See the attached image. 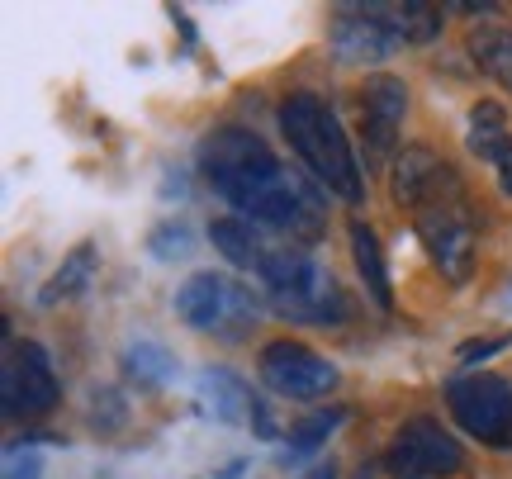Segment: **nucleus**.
<instances>
[{"label": "nucleus", "instance_id": "obj_3", "mask_svg": "<svg viewBox=\"0 0 512 479\" xmlns=\"http://www.w3.org/2000/svg\"><path fill=\"white\" fill-rule=\"evenodd\" d=\"M256 276H261V285H266V304H271L280 318H290V323L342 328V323L351 318L347 290H342L337 276L313 257L309 247H299V242L271 247Z\"/></svg>", "mask_w": 512, "mask_h": 479}, {"label": "nucleus", "instance_id": "obj_15", "mask_svg": "<svg viewBox=\"0 0 512 479\" xmlns=\"http://www.w3.org/2000/svg\"><path fill=\"white\" fill-rule=\"evenodd\" d=\"M95 271H100V252H95V242H76L67 261L53 271V280L38 290V304L43 309H57V304H67V299H81L91 290Z\"/></svg>", "mask_w": 512, "mask_h": 479}, {"label": "nucleus", "instance_id": "obj_10", "mask_svg": "<svg viewBox=\"0 0 512 479\" xmlns=\"http://www.w3.org/2000/svg\"><path fill=\"white\" fill-rule=\"evenodd\" d=\"M403 119H408V81L394 72H375L361 81V143H366L370 166H394L403 138Z\"/></svg>", "mask_w": 512, "mask_h": 479}, {"label": "nucleus", "instance_id": "obj_4", "mask_svg": "<svg viewBox=\"0 0 512 479\" xmlns=\"http://www.w3.org/2000/svg\"><path fill=\"white\" fill-rule=\"evenodd\" d=\"M176 318L185 328L209 332L219 342H247L261 323V295L238 276L223 271H195L176 290Z\"/></svg>", "mask_w": 512, "mask_h": 479}, {"label": "nucleus", "instance_id": "obj_5", "mask_svg": "<svg viewBox=\"0 0 512 479\" xmlns=\"http://www.w3.org/2000/svg\"><path fill=\"white\" fill-rule=\"evenodd\" d=\"M460 437L484 451H512V380L498 370H465L441 389Z\"/></svg>", "mask_w": 512, "mask_h": 479}, {"label": "nucleus", "instance_id": "obj_26", "mask_svg": "<svg viewBox=\"0 0 512 479\" xmlns=\"http://www.w3.org/2000/svg\"><path fill=\"white\" fill-rule=\"evenodd\" d=\"M508 304H512V290H508Z\"/></svg>", "mask_w": 512, "mask_h": 479}, {"label": "nucleus", "instance_id": "obj_19", "mask_svg": "<svg viewBox=\"0 0 512 479\" xmlns=\"http://www.w3.org/2000/svg\"><path fill=\"white\" fill-rule=\"evenodd\" d=\"M389 29L399 34V43H432L441 34V10L437 5H422V0H403V5H384Z\"/></svg>", "mask_w": 512, "mask_h": 479}, {"label": "nucleus", "instance_id": "obj_17", "mask_svg": "<svg viewBox=\"0 0 512 479\" xmlns=\"http://www.w3.org/2000/svg\"><path fill=\"white\" fill-rule=\"evenodd\" d=\"M119 366H124V375L138 389H166L171 380H176V375H181L176 356H171L162 342H152V337L124 342V351H119Z\"/></svg>", "mask_w": 512, "mask_h": 479}, {"label": "nucleus", "instance_id": "obj_22", "mask_svg": "<svg viewBox=\"0 0 512 479\" xmlns=\"http://www.w3.org/2000/svg\"><path fill=\"white\" fill-rule=\"evenodd\" d=\"M5 479H43V456L34 446H5Z\"/></svg>", "mask_w": 512, "mask_h": 479}, {"label": "nucleus", "instance_id": "obj_24", "mask_svg": "<svg viewBox=\"0 0 512 479\" xmlns=\"http://www.w3.org/2000/svg\"><path fill=\"white\" fill-rule=\"evenodd\" d=\"M494 176H498V195H503V200H512V148L503 152V157H498Z\"/></svg>", "mask_w": 512, "mask_h": 479}, {"label": "nucleus", "instance_id": "obj_21", "mask_svg": "<svg viewBox=\"0 0 512 479\" xmlns=\"http://www.w3.org/2000/svg\"><path fill=\"white\" fill-rule=\"evenodd\" d=\"M147 247H152V257L157 261L190 257V228L171 219V223H162V228H152V233H147Z\"/></svg>", "mask_w": 512, "mask_h": 479}, {"label": "nucleus", "instance_id": "obj_25", "mask_svg": "<svg viewBox=\"0 0 512 479\" xmlns=\"http://www.w3.org/2000/svg\"><path fill=\"white\" fill-rule=\"evenodd\" d=\"M299 479H337V465H313V470H304V475H299Z\"/></svg>", "mask_w": 512, "mask_h": 479}, {"label": "nucleus", "instance_id": "obj_14", "mask_svg": "<svg viewBox=\"0 0 512 479\" xmlns=\"http://www.w3.org/2000/svg\"><path fill=\"white\" fill-rule=\"evenodd\" d=\"M209 242L219 247V257L238 271H261V261L271 252V242L256 233V223L238 219V214H223V219L209 223Z\"/></svg>", "mask_w": 512, "mask_h": 479}, {"label": "nucleus", "instance_id": "obj_20", "mask_svg": "<svg viewBox=\"0 0 512 479\" xmlns=\"http://www.w3.org/2000/svg\"><path fill=\"white\" fill-rule=\"evenodd\" d=\"M342 423H347V413H342V408H318V413H309V418H299V423L290 427V446H285V461L318 451V446L328 442V437H332V432H337Z\"/></svg>", "mask_w": 512, "mask_h": 479}, {"label": "nucleus", "instance_id": "obj_1", "mask_svg": "<svg viewBox=\"0 0 512 479\" xmlns=\"http://www.w3.org/2000/svg\"><path fill=\"white\" fill-rule=\"evenodd\" d=\"M389 200L408 214L441 276L451 285H470L479 266V219L456 162L427 143H408L389 166Z\"/></svg>", "mask_w": 512, "mask_h": 479}, {"label": "nucleus", "instance_id": "obj_2", "mask_svg": "<svg viewBox=\"0 0 512 479\" xmlns=\"http://www.w3.org/2000/svg\"><path fill=\"white\" fill-rule=\"evenodd\" d=\"M275 124L285 133L290 152L313 181L332 190L337 200L366 204V166L351 148V133L342 129V119L318 91H290L275 110Z\"/></svg>", "mask_w": 512, "mask_h": 479}, {"label": "nucleus", "instance_id": "obj_11", "mask_svg": "<svg viewBox=\"0 0 512 479\" xmlns=\"http://www.w3.org/2000/svg\"><path fill=\"white\" fill-rule=\"evenodd\" d=\"M399 48L403 43H399V34L389 29L384 5H342L337 19H332V53H337V62L366 67V62L394 57Z\"/></svg>", "mask_w": 512, "mask_h": 479}, {"label": "nucleus", "instance_id": "obj_12", "mask_svg": "<svg viewBox=\"0 0 512 479\" xmlns=\"http://www.w3.org/2000/svg\"><path fill=\"white\" fill-rule=\"evenodd\" d=\"M195 394H200V408L204 413H214L219 423H252L256 413V394L247 389L242 375L223 366H209L195 375Z\"/></svg>", "mask_w": 512, "mask_h": 479}, {"label": "nucleus", "instance_id": "obj_13", "mask_svg": "<svg viewBox=\"0 0 512 479\" xmlns=\"http://www.w3.org/2000/svg\"><path fill=\"white\" fill-rule=\"evenodd\" d=\"M347 242H351V261H356V276L366 285V295L375 299V309H394V285H389V261H384V242L366 219L347 223Z\"/></svg>", "mask_w": 512, "mask_h": 479}, {"label": "nucleus", "instance_id": "obj_16", "mask_svg": "<svg viewBox=\"0 0 512 479\" xmlns=\"http://www.w3.org/2000/svg\"><path fill=\"white\" fill-rule=\"evenodd\" d=\"M465 53L475 62V72H484L494 86L512 91V29L508 24H475L465 38Z\"/></svg>", "mask_w": 512, "mask_h": 479}, {"label": "nucleus", "instance_id": "obj_9", "mask_svg": "<svg viewBox=\"0 0 512 479\" xmlns=\"http://www.w3.org/2000/svg\"><path fill=\"white\" fill-rule=\"evenodd\" d=\"M0 394H5V418L10 423H29V418H48L62 404V380L48 347L34 337H19L5 347V370H0Z\"/></svg>", "mask_w": 512, "mask_h": 479}, {"label": "nucleus", "instance_id": "obj_8", "mask_svg": "<svg viewBox=\"0 0 512 479\" xmlns=\"http://www.w3.org/2000/svg\"><path fill=\"white\" fill-rule=\"evenodd\" d=\"M256 375L275 399H290V404H318L342 385L337 361H328L323 351H313L299 337H271L256 351Z\"/></svg>", "mask_w": 512, "mask_h": 479}, {"label": "nucleus", "instance_id": "obj_7", "mask_svg": "<svg viewBox=\"0 0 512 479\" xmlns=\"http://www.w3.org/2000/svg\"><path fill=\"white\" fill-rule=\"evenodd\" d=\"M460 470H465V446L432 413L403 418L384 446V475L389 479H451Z\"/></svg>", "mask_w": 512, "mask_h": 479}, {"label": "nucleus", "instance_id": "obj_6", "mask_svg": "<svg viewBox=\"0 0 512 479\" xmlns=\"http://www.w3.org/2000/svg\"><path fill=\"white\" fill-rule=\"evenodd\" d=\"M195 166H200L204 185L233 209V204H238L266 171L280 166V157L271 152V143H266L261 133L242 129V124H223V129H214V133H204L200 138Z\"/></svg>", "mask_w": 512, "mask_h": 479}, {"label": "nucleus", "instance_id": "obj_18", "mask_svg": "<svg viewBox=\"0 0 512 479\" xmlns=\"http://www.w3.org/2000/svg\"><path fill=\"white\" fill-rule=\"evenodd\" d=\"M465 148H470V157H479V162H494V166H498V157L512 148L508 114H503V105H498V100H479V105H470Z\"/></svg>", "mask_w": 512, "mask_h": 479}, {"label": "nucleus", "instance_id": "obj_23", "mask_svg": "<svg viewBox=\"0 0 512 479\" xmlns=\"http://www.w3.org/2000/svg\"><path fill=\"white\" fill-rule=\"evenodd\" d=\"M503 347H512V332H503V337H475V342H460V347H456V361H460L465 370H475L479 361L498 356Z\"/></svg>", "mask_w": 512, "mask_h": 479}]
</instances>
